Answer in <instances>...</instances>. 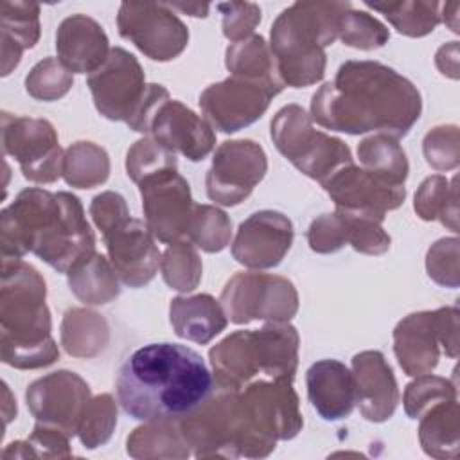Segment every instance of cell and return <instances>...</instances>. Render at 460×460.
<instances>
[{
    "label": "cell",
    "mask_w": 460,
    "mask_h": 460,
    "mask_svg": "<svg viewBox=\"0 0 460 460\" xmlns=\"http://www.w3.org/2000/svg\"><path fill=\"white\" fill-rule=\"evenodd\" d=\"M313 119L323 128L350 135L377 129L404 137L420 113V95L395 70L372 61H349L311 102Z\"/></svg>",
    "instance_id": "1"
},
{
    "label": "cell",
    "mask_w": 460,
    "mask_h": 460,
    "mask_svg": "<svg viewBox=\"0 0 460 460\" xmlns=\"http://www.w3.org/2000/svg\"><path fill=\"white\" fill-rule=\"evenodd\" d=\"M122 410L144 422H169L203 404L214 379L201 354L181 343H147L120 363L115 379Z\"/></svg>",
    "instance_id": "2"
},
{
    "label": "cell",
    "mask_w": 460,
    "mask_h": 460,
    "mask_svg": "<svg viewBox=\"0 0 460 460\" xmlns=\"http://www.w3.org/2000/svg\"><path fill=\"white\" fill-rule=\"evenodd\" d=\"M2 361L16 368L50 365L58 349L50 338V316L43 304L45 282L18 259L13 271L2 266Z\"/></svg>",
    "instance_id": "3"
},
{
    "label": "cell",
    "mask_w": 460,
    "mask_h": 460,
    "mask_svg": "<svg viewBox=\"0 0 460 460\" xmlns=\"http://www.w3.org/2000/svg\"><path fill=\"white\" fill-rule=\"evenodd\" d=\"M349 4L298 2L286 9L271 27V49L279 59V75L298 88L323 75L322 47L331 45Z\"/></svg>",
    "instance_id": "4"
},
{
    "label": "cell",
    "mask_w": 460,
    "mask_h": 460,
    "mask_svg": "<svg viewBox=\"0 0 460 460\" xmlns=\"http://www.w3.org/2000/svg\"><path fill=\"white\" fill-rule=\"evenodd\" d=\"M298 336L291 325L271 323L261 331H237L210 350L219 388L235 392L262 374L291 381L296 368Z\"/></svg>",
    "instance_id": "5"
},
{
    "label": "cell",
    "mask_w": 460,
    "mask_h": 460,
    "mask_svg": "<svg viewBox=\"0 0 460 460\" xmlns=\"http://www.w3.org/2000/svg\"><path fill=\"white\" fill-rule=\"evenodd\" d=\"M271 138L288 160L322 183L352 164L349 147L338 138L314 131L305 111L295 104L277 113L271 122Z\"/></svg>",
    "instance_id": "6"
},
{
    "label": "cell",
    "mask_w": 460,
    "mask_h": 460,
    "mask_svg": "<svg viewBox=\"0 0 460 460\" xmlns=\"http://www.w3.org/2000/svg\"><path fill=\"white\" fill-rule=\"evenodd\" d=\"M93 243L79 199L68 192H58L32 235L31 252L58 271L70 273L93 255Z\"/></svg>",
    "instance_id": "7"
},
{
    "label": "cell",
    "mask_w": 460,
    "mask_h": 460,
    "mask_svg": "<svg viewBox=\"0 0 460 460\" xmlns=\"http://www.w3.org/2000/svg\"><path fill=\"white\" fill-rule=\"evenodd\" d=\"M97 110L110 120H126L140 108L147 86L144 72L133 54L120 47L110 50L108 59L88 75Z\"/></svg>",
    "instance_id": "8"
},
{
    "label": "cell",
    "mask_w": 460,
    "mask_h": 460,
    "mask_svg": "<svg viewBox=\"0 0 460 460\" xmlns=\"http://www.w3.org/2000/svg\"><path fill=\"white\" fill-rule=\"evenodd\" d=\"M223 305L235 323L253 318L289 320L296 311V293L291 282L280 277L241 273L223 291Z\"/></svg>",
    "instance_id": "9"
},
{
    "label": "cell",
    "mask_w": 460,
    "mask_h": 460,
    "mask_svg": "<svg viewBox=\"0 0 460 460\" xmlns=\"http://www.w3.org/2000/svg\"><path fill=\"white\" fill-rule=\"evenodd\" d=\"M142 207L147 217V226L164 243H180L189 235L192 212L189 183L176 172L165 169L140 181Z\"/></svg>",
    "instance_id": "10"
},
{
    "label": "cell",
    "mask_w": 460,
    "mask_h": 460,
    "mask_svg": "<svg viewBox=\"0 0 460 460\" xmlns=\"http://www.w3.org/2000/svg\"><path fill=\"white\" fill-rule=\"evenodd\" d=\"M4 151L13 155L22 172L32 181H54L63 172L61 149L50 122L38 119H11L4 113Z\"/></svg>",
    "instance_id": "11"
},
{
    "label": "cell",
    "mask_w": 460,
    "mask_h": 460,
    "mask_svg": "<svg viewBox=\"0 0 460 460\" xmlns=\"http://www.w3.org/2000/svg\"><path fill=\"white\" fill-rule=\"evenodd\" d=\"M117 22L120 36L151 59H172L189 40L185 25L164 4H122Z\"/></svg>",
    "instance_id": "12"
},
{
    "label": "cell",
    "mask_w": 460,
    "mask_h": 460,
    "mask_svg": "<svg viewBox=\"0 0 460 460\" xmlns=\"http://www.w3.org/2000/svg\"><path fill=\"white\" fill-rule=\"evenodd\" d=\"M280 90L270 83L232 77L207 88L199 97V106L217 129L234 133L261 119L270 99Z\"/></svg>",
    "instance_id": "13"
},
{
    "label": "cell",
    "mask_w": 460,
    "mask_h": 460,
    "mask_svg": "<svg viewBox=\"0 0 460 460\" xmlns=\"http://www.w3.org/2000/svg\"><path fill=\"white\" fill-rule=\"evenodd\" d=\"M27 406L38 422L54 426L72 437L90 404L88 385L74 372L59 370L27 388Z\"/></svg>",
    "instance_id": "14"
},
{
    "label": "cell",
    "mask_w": 460,
    "mask_h": 460,
    "mask_svg": "<svg viewBox=\"0 0 460 460\" xmlns=\"http://www.w3.org/2000/svg\"><path fill=\"white\" fill-rule=\"evenodd\" d=\"M266 172V156L252 140L225 142L207 174V194L221 205H237Z\"/></svg>",
    "instance_id": "15"
},
{
    "label": "cell",
    "mask_w": 460,
    "mask_h": 460,
    "mask_svg": "<svg viewBox=\"0 0 460 460\" xmlns=\"http://www.w3.org/2000/svg\"><path fill=\"white\" fill-rule=\"evenodd\" d=\"M456 314V309H440L437 313L410 314L402 320L395 332V354L408 376H420L437 365V338L449 347V354L456 356V347L446 338V323Z\"/></svg>",
    "instance_id": "16"
},
{
    "label": "cell",
    "mask_w": 460,
    "mask_h": 460,
    "mask_svg": "<svg viewBox=\"0 0 460 460\" xmlns=\"http://www.w3.org/2000/svg\"><path fill=\"white\" fill-rule=\"evenodd\" d=\"M293 239L291 221L271 210L252 214L241 226L232 246L237 262L250 268L277 266Z\"/></svg>",
    "instance_id": "17"
},
{
    "label": "cell",
    "mask_w": 460,
    "mask_h": 460,
    "mask_svg": "<svg viewBox=\"0 0 460 460\" xmlns=\"http://www.w3.org/2000/svg\"><path fill=\"white\" fill-rule=\"evenodd\" d=\"M169 151H180L189 160H203L214 147L210 126L178 101H164L149 119L147 133Z\"/></svg>",
    "instance_id": "18"
},
{
    "label": "cell",
    "mask_w": 460,
    "mask_h": 460,
    "mask_svg": "<svg viewBox=\"0 0 460 460\" xmlns=\"http://www.w3.org/2000/svg\"><path fill=\"white\" fill-rule=\"evenodd\" d=\"M149 232L142 221L128 219L104 235L115 273L131 288L147 284L158 268V250Z\"/></svg>",
    "instance_id": "19"
},
{
    "label": "cell",
    "mask_w": 460,
    "mask_h": 460,
    "mask_svg": "<svg viewBox=\"0 0 460 460\" xmlns=\"http://www.w3.org/2000/svg\"><path fill=\"white\" fill-rule=\"evenodd\" d=\"M356 401L365 419L381 422L397 406V385L381 352H361L352 359Z\"/></svg>",
    "instance_id": "20"
},
{
    "label": "cell",
    "mask_w": 460,
    "mask_h": 460,
    "mask_svg": "<svg viewBox=\"0 0 460 460\" xmlns=\"http://www.w3.org/2000/svg\"><path fill=\"white\" fill-rule=\"evenodd\" d=\"M56 49L61 63L79 74L95 72L110 56L102 27L84 14L63 20L56 34Z\"/></svg>",
    "instance_id": "21"
},
{
    "label": "cell",
    "mask_w": 460,
    "mask_h": 460,
    "mask_svg": "<svg viewBox=\"0 0 460 460\" xmlns=\"http://www.w3.org/2000/svg\"><path fill=\"white\" fill-rule=\"evenodd\" d=\"M307 395L313 408L325 420H338L350 415L356 402L354 376L336 359H322L309 367Z\"/></svg>",
    "instance_id": "22"
},
{
    "label": "cell",
    "mask_w": 460,
    "mask_h": 460,
    "mask_svg": "<svg viewBox=\"0 0 460 460\" xmlns=\"http://www.w3.org/2000/svg\"><path fill=\"white\" fill-rule=\"evenodd\" d=\"M171 323L180 338L203 345L226 327V318L216 298L196 295L171 300Z\"/></svg>",
    "instance_id": "23"
},
{
    "label": "cell",
    "mask_w": 460,
    "mask_h": 460,
    "mask_svg": "<svg viewBox=\"0 0 460 460\" xmlns=\"http://www.w3.org/2000/svg\"><path fill=\"white\" fill-rule=\"evenodd\" d=\"M38 5L25 2H2V49H11V58L4 63L2 75L18 65L23 49L34 47L40 36Z\"/></svg>",
    "instance_id": "24"
},
{
    "label": "cell",
    "mask_w": 460,
    "mask_h": 460,
    "mask_svg": "<svg viewBox=\"0 0 460 460\" xmlns=\"http://www.w3.org/2000/svg\"><path fill=\"white\" fill-rule=\"evenodd\" d=\"M226 66L234 70L235 77L253 79L284 88V81L279 75L266 43L261 36H252L250 40L237 41L226 50Z\"/></svg>",
    "instance_id": "25"
},
{
    "label": "cell",
    "mask_w": 460,
    "mask_h": 460,
    "mask_svg": "<svg viewBox=\"0 0 460 460\" xmlns=\"http://www.w3.org/2000/svg\"><path fill=\"white\" fill-rule=\"evenodd\" d=\"M81 268L68 273L70 289L86 304H106L119 295L117 279L102 255L93 253Z\"/></svg>",
    "instance_id": "26"
},
{
    "label": "cell",
    "mask_w": 460,
    "mask_h": 460,
    "mask_svg": "<svg viewBox=\"0 0 460 460\" xmlns=\"http://www.w3.org/2000/svg\"><path fill=\"white\" fill-rule=\"evenodd\" d=\"M359 158L367 171L402 185L408 174V162L397 142L388 137H372L359 144Z\"/></svg>",
    "instance_id": "27"
},
{
    "label": "cell",
    "mask_w": 460,
    "mask_h": 460,
    "mask_svg": "<svg viewBox=\"0 0 460 460\" xmlns=\"http://www.w3.org/2000/svg\"><path fill=\"white\" fill-rule=\"evenodd\" d=\"M108 155L102 147L92 142H77L72 146L63 160V174L68 185L86 189V172L90 185L102 183L108 178Z\"/></svg>",
    "instance_id": "28"
},
{
    "label": "cell",
    "mask_w": 460,
    "mask_h": 460,
    "mask_svg": "<svg viewBox=\"0 0 460 460\" xmlns=\"http://www.w3.org/2000/svg\"><path fill=\"white\" fill-rule=\"evenodd\" d=\"M367 7L381 11L399 32L408 36H424L435 29L438 23V4L437 2H422L420 9L419 2H399V4H372L367 2Z\"/></svg>",
    "instance_id": "29"
},
{
    "label": "cell",
    "mask_w": 460,
    "mask_h": 460,
    "mask_svg": "<svg viewBox=\"0 0 460 460\" xmlns=\"http://www.w3.org/2000/svg\"><path fill=\"white\" fill-rule=\"evenodd\" d=\"M189 237L207 252H219L230 239V221L226 214L217 208L194 205Z\"/></svg>",
    "instance_id": "30"
},
{
    "label": "cell",
    "mask_w": 460,
    "mask_h": 460,
    "mask_svg": "<svg viewBox=\"0 0 460 460\" xmlns=\"http://www.w3.org/2000/svg\"><path fill=\"white\" fill-rule=\"evenodd\" d=\"M164 280L178 289L190 291L196 288L201 273V266L196 252L187 243H174L165 253L162 262Z\"/></svg>",
    "instance_id": "31"
},
{
    "label": "cell",
    "mask_w": 460,
    "mask_h": 460,
    "mask_svg": "<svg viewBox=\"0 0 460 460\" xmlns=\"http://www.w3.org/2000/svg\"><path fill=\"white\" fill-rule=\"evenodd\" d=\"M117 424V408L111 401L110 395H99L93 401H90L81 424H79V438L81 442L93 449L99 444H104L110 435L113 426Z\"/></svg>",
    "instance_id": "32"
},
{
    "label": "cell",
    "mask_w": 460,
    "mask_h": 460,
    "mask_svg": "<svg viewBox=\"0 0 460 460\" xmlns=\"http://www.w3.org/2000/svg\"><path fill=\"white\" fill-rule=\"evenodd\" d=\"M126 169L128 176H131L133 181L140 183L144 178L151 174H156L165 169H176V158L172 151L165 149L158 142L144 138L138 140L128 153Z\"/></svg>",
    "instance_id": "33"
},
{
    "label": "cell",
    "mask_w": 460,
    "mask_h": 460,
    "mask_svg": "<svg viewBox=\"0 0 460 460\" xmlns=\"http://www.w3.org/2000/svg\"><path fill=\"white\" fill-rule=\"evenodd\" d=\"M27 92L41 101L59 99L72 86V75L54 59L47 58L40 61L25 79Z\"/></svg>",
    "instance_id": "34"
},
{
    "label": "cell",
    "mask_w": 460,
    "mask_h": 460,
    "mask_svg": "<svg viewBox=\"0 0 460 460\" xmlns=\"http://www.w3.org/2000/svg\"><path fill=\"white\" fill-rule=\"evenodd\" d=\"M341 40L356 49H376L385 45L388 40V31L370 14L367 13H343L340 20V31Z\"/></svg>",
    "instance_id": "35"
},
{
    "label": "cell",
    "mask_w": 460,
    "mask_h": 460,
    "mask_svg": "<svg viewBox=\"0 0 460 460\" xmlns=\"http://www.w3.org/2000/svg\"><path fill=\"white\" fill-rule=\"evenodd\" d=\"M455 397V388L440 377H420L408 385L404 394V408L411 419H417L426 404H438V399Z\"/></svg>",
    "instance_id": "36"
},
{
    "label": "cell",
    "mask_w": 460,
    "mask_h": 460,
    "mask_svg": "<svg viewBox=\"0 0 460 460\" xmlns=\"http://www.w3.org/2000/svg\"><path fill=\"white\" fill-rule=\"evenodd\" d=\"M447 201H456V196L447 199V181L440 176H433L428 178L415 194V210L422 219H435L440 214L442 223H446V216H449ZM451 223L456 226V219L451 217Z\"/></svg>",
    "instance_id": "37"
},
{
    "label": "cell",
    "mask_w": 460,
    "mask_h": 460,
    "mask_svg": "<svg viewBox=\"0 0 460 460\" xmlns=\"http://www.w3.org/2000/svg\"><path fill=\"white\" fill-rule=\"evenodd\" d=\"M90 212L95 219V225L102 230V235L110 234L113 228L129 219L124 198L115 192H104L95 196Z\"/></svg>",
    "instance_id": "38"
},
{
    "label": "cell",
    "mask_w": 460,
    "mask_h": 460,
    "mask_svg": "<svg viewBox=\"0 0 460 460\" xmlns=\"http://www.w3.org/2000/svg\"><path fill=\"white\" fill-rule=\"evenodd\" d=\"M252 4H219L217 9L223 11V32L230 40H237L253 31L257 22H261V9L253 5L250 13H246Z\"/></svg>",
    "instance_id": "39"
},
{
    "label": "cell",
    "mask_w": 460,
    "mask_h": 460,
    "mask_svg": "<svg viewBox=\"0 0 460 460\" xmlns=\"http://www.w3.org/2000/svg\"><path fill=\"white\" fill-rule=\"evenodd\" d=\"M309 244L316 252H334L343 246L347 241L345 237V226L341 217L325 214L320 219H316L309 228Z\"/></svg>",
    "instance_id": "40"
},
{
    "label": "cell",
    "mask_w": 460,
    "mask_h": 460,
    "mask_svg": "<svg viewBox=\"0 0 460 460\" xmlns=\"http://www.w3.org/2000/svg\"><path fill=\"white\" fill-rule=\"evenodd\" d=\"M172 7H178V9L189 11V13L196 11V16H207V11H208V5H183V4H176Z\"/></svg>",
    "instance_id": "41"
}]
</instances>
